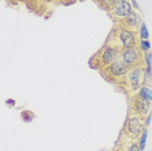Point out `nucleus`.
Returning a JSON list of instances; mask_svg holds the SVG:
<instances>
[{"instance_id":"1","label":"nucleus","mask_w":152,"mask_h":151,"mask_svg":"<svg viewBox=\"0 0 152 151\" xmlns=\"http://www.w3.org/2000/svg\"><path fill=\"white\" fill-rule=\"evenodd\" d=\"M138 38L134 30L127 29L125 26H118L115 29L107 40V44L112 47H116L120 51L126 50V48H133V47H138Z\"/></svg>"},{"instance_id":"2","label":"nucleus","mask_w":152,"mask_h":151,"mask_svg":"<svg viewBox=\"0 0 152 151\" xmlns=\"http://www.w3.org/2000/svg\"><path fill=\"white\" fill-rule=\"evenodd\" d=\"M120 52L121 51L116 47H112V46H108L105 44L102 50L99 51L98 54L94 56V59L91 60V68H100V69H104L107 68L109 64H112L115 60H117L120 57Z\"/></svg>"},{"instance_id":"3","label":"nucleus","mask_w":152,"mask_h":151,"mask_svg":"<svg viewBox=\"0 0 152 151\" xmlns=\"http://www.w3.org/2000/svg\"><path fill=\"white\" fill-rule=\"evenodd\" d=\"M130 70V67L122 61L121 57L115 60L112 64H109L107 68L102 70V73L104 74V77L110 82H117L120 84V81H122V78L127 74V72Z\"/></svg>"},{"instance_id":"4","label":"nucleus","mask_w":152,"mask_h":151,"mask_svg":"<svg viewBox=\"0 0 152 151\" xmlns=\"http://www.w3.org/2000/svg\"><path fill=\"white\" fill-rule=\"evenodd\" d=\"M143 68L140 67H134L130 68V70L127 72V74L122 78L124 87L129 92H135L144 85L143 80Z\"/></svg>"},{"instance_id":"5","label":"nucleus","mask_w":152,"mask_h":151,"mask_svg":"<svg viewBox=\"0 0 152 151\" xmlns=\"http://www.w3.org/2000/svg\"><path fill=\"white\" fill-rule=\"evenodd\" d=\"M144 128H146V125H144V122L140 120L139 116L135 115L134 112H130L126 119L125 125H124L125 134L129 137V138H139V136L142 134Z\"/></svg>"},{"instance_id":"6","label":"nucleus","mask_w":152,"mask_h":151,"mask_svg":"<svg viewBox=\"0 0 152 151\" xmlns=\"http://www.w3.org/2000/svg\"><path fill=\"white\" fill-rule=\"evenodd\" d=\"M131 11H133V5H131L130 0H118V1L112 7L109 13H110V16L113 17L115 21L122 22L131 13Z\"/></svg>"},{"instance_id":"7","label":"nucleus","mask_w":152,"mask_h":151,"mask_svg":"<svg viewBox=\"0 0 152 151\" xmlns=\"http://www.w3.org/2000/svg\"><path fill=\"white\" fill-rule=\"evenodd\" d=\"M120 57L125 64H127L130 68L139 67L143 63V54L138 47H133V48H126L120 52Z\"/></svg>"},{"instance_id":"8","label":"nucleus","mask_w":152,"mask_h":151,"mask_svg":"<svg viewBox=\"0 0 152 151\" xmlns=\"http://www.w3.org/2000/svg\"><path fill=\"white\" fill-rule=\"evenodd\" d=\"M151 103L147 99L135 95L133 98V104H131V112H134L135 115H138L139 117H146L148 113L151 112Z\"/></svg>"},{"instance_id":"9","label":"nucleus","mask_w":152,"mask_h":151,"mask_svg":"<svg viewBox=\"0 0 152 151\" xmlns=\"http://www.w3.org/2000/svg\"><path fill=\"white\" fill-rule=\"evenodd\" d=\"M142 22L143 21H142V17L139 15V12L138 11H131L130 15L127 16L121 23H122V26H125V27H127V29H131V30L135 32L137 29H139L140 27Z\"/></svg>"},{"instance_id":"10","label":"nucleus","mask_w":152,"mask_h":151,"mask_svg":"<svg viewBox=\"0 0 152 151\" xmlns=\"http://www.w3.org/2000/svg\"><path fill=\"white\" fill-rule=\"evenodd\" d=\"M138 95L144 99H147V100L152 102V89L150 86H147V85H143L139 90H138Z\"/></svg>"},{"instance_id":"11","label":"nucleus","mask_w":152,"mask_h":151,"mask_svg":"<svg viewBox=\"0 0 152 151\" xmlns=\"http://www.w3.org/2000/svg\"><path fill=\"white\" fill-rule=\"evenodd\" d=\"M20 116H21V119H22L23 122H31L34 120V117H35V115H34L30 109H23V111H21Z\"/></svg>"},{"instance_id":"12","label":"nucleus","mask_w":152,"mask_h":151,"mask_svg":"<svg viewBox=\"0 0 152 151\" xmlns=\"http://www.w3.org/2000/svg\"><path fill=\"white\" fill-rule=\"evenodd\" d=\"M138 48L142 51V54H146L148 51H151V42L148 39H140L138 43Z\"/></svg>"},{"instance_id":"13","label":"nucleus","mask_w":152,"mask_h":151,"mask_svg":"<svg viewBox=\"0 0 152 151\" xmlns=\"http://www.w3.org/2000/svg\"><path fill=\"white\" fill-rule=\"evenodd\" d=\"M143 80H144V85H151L152 84V68H143Z\"/></svg>"},{"instance_id":"14","label":"nucleus","mask_w":152,"mask_h":151,"mask_svg":"<svg viewBox=\"0 0 152 151\" xmlns=\"http://www.w3.org/2000/svg\"><path fill=\"white\" fill-rule=\"evenodd\" d=\"M147 137H148V130H147V128H144V130L142 132V134L139 136V142H138V145H139V147H140V150H142V151L146 149Z\"/></svg>"},{"instance_id":"15","label":"nucleus","mask_w":152,"mask_h":151,"mask_svg":"<svg viewBox=\"0 0 152 151\" xmlns=\"http://www.w3.org/2000/svg\"><path fill=\"white\" fill-rule=\"evenodd\" d=\"M150 37V32H148V27L146 22H142L139 27V38L140 39H148Z\"/></svg>"},{"instance_id":"16","label":"nucleus","mask_w":152,"mask_h":151,"mask_svg":"<svg viewBox=\"0 0 152 151\" xmlns=\"http://www.w3.org/2000/svg\"><path fill=\"white\" fill-rule=\"evenodd\" d=\"M118 1V0H100V5L103 7V8L105 9V11H110V9H112V7L116 4V3Z\"/></svg>"},{"instance_id":"17","label":"nucleus","mask_w":152,"mask_h":151,"mask_svg":"<svg viewBox=\"0 0 152 151\" xmlns=\"http://www.w3.org/2000/svg\"><path fill=\"white\" fill-rule=\"evenodd\" d=\"M143 63L146 64V67L152 68V51L143 54Z\"/></svg>"},{"instance_id":"18","label":"nucleus","mask_w":152,"mask_h":151,"mask_svg":"<svg viewBox=\"0 0 152 151\" xmlns=\"http://www.w3.org/2000/svg\"><path fill=\"white\" fill-rule=\"evenodd\" d=\"M127 151H142V150H140V147L137 142H133L129 147H127Z\"/></svg>"},{"instance_id":"19","label":"nucleus","mask_w":152,"mask_h":151,"mask_svg":"<svg viewBox=\"0 0 152 151\" xmlns=\"http://www.w3.org/2000/svg\"><path fill=\"white\" fill-rule=\"evenodd\" d=\"M151 121H152V112H150L148 115L144 117V125L146 126H150V124H151Z\"/></svg>"},{"instance_id":"20","label":"nucleus","mask_w":152,"mask_h":151,"mask_svg":"<svg viewBox=\"0 0 152 151\" xmlns=\"http://www.w3.org/2000/svg\"><path fill=\"white\" fill-rule=\"evenodd\" d=\"M5 104L9 106L11 108H13V107L16 106V100H15V99H7V100H5Z\"/></svg>"},{"instance_id":"21","label":"nucleus","mask_w":152,"mask_h":151,"mask_svg":"<svg viewBox=\"0 0 152 151\" xmlns=\"http://www.w3.org/2000/svg\"><path fill=\"white\" fill-rule=\"evenodd\" d=\"M130 3H131V5H133V8H134V11H138L139 12V4H138V1L137 0H130Z\"/></svg>"},{"instance_id":"22","label":"nucleus","mask_w":152,"mask_h":151,"mask_svg":"<svg viewBox=\"0 0 152 151\" xmlns=\"http://www.w3.org/2000/svg\"><path fill=\"white\" fill-rule=\"evenodd\" d=\"M98 1H100V0H98Z\"/></svg>"},{"instance_id":"23","label":"nucleus","mask_w":152,"mask_h":151,"mask_svg":"<svg viewBox=\"0 0 152 151\" xmlns=\"http://www.w3.org/2000/svg\"><path fill=\"white\" fill-rule=\"evenodd\" d=\"M64 1H65V0H64Z\"/></svg>"}]
</instances>
